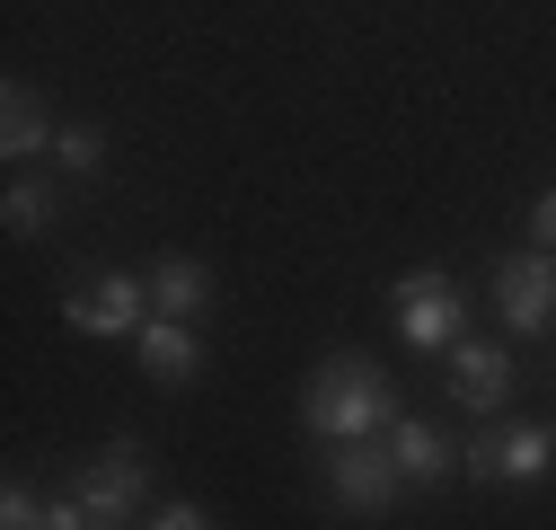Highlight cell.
Here are the masks:
<instances>
[{
	"mask_svg": "<svg viewBox=\"0 0 556 530\" xmlns=\"http://www.w3.org/2000/svg\"><path fill=\"white\" fill-rule=\"evenodd\" d=\"M89 530H124V521H89Z\"/></svg>",
	"mask_w": 556,
	"mask_h": 530,
	"instance_id": "d6986e66",
	"label": "cell"
},
{
	"mask_svg": "<svg viewBox=\"0 0 556 530\" xmlns=\"http://www.w3.org/2000/svg\"><path fill=\"white\" fill-rule=\"evenodd\" d=\"M72 495L89 504V521H124L132 504L151 495V451H142V442H106V451H89L80 478H72Z\"/></svg>",
	"mask_w": 556,
	"mask_h": 530,
	"instance_id": "8992f818",
	"label": "cell"
},
{
	"mask_svg": "<svg viewBox=\"0 0 556 530\" xmlns=\"http://www.w3.org/2000/svg\"><path fill=\"white\" fill-rule=\"evenodd\" d=\"M53 168H62V177H98V168H106V132H98L89 115H62V132H53Z\"/></svg>",
	"mask_w": 556,
	"mask_h": 530,
	"instance_id": "5bb4252c",
	"label": "cell"
},
{
	"mask_svg": "<svg viewBox=\"0 0 556 530\" xmlns=\"http://www.w3.org/2000/svg\"><path fill=\"white\" fill-rule=\"evenodd\" d=\"M451 398H459L477 425H495L504 398H513V354H504L495 337H459V345H451Z\"/></svg>",
	"mask_w": 556,
	"mask_h": 530,
	"instance_id": "ba28073f",
	"label": "cell"
},
{
	"mask_svg": "<svg viewBox=\"0 0 556 530\" xmlns=\"http://www.w3.org/2000/svg\"><path fill=\"white\" fill-rule=\"evenodd\" d=\"M389 318H397V337L415 354H451L468 337V301H459V283L442 275V265H415V275L389 292Z\"/></svg>",
	"mask_w": 556,
	"mask_h": 530,
	"instance_id": "277c9868",
	"label": "cell"
},
{
	"mask_svg": "<svg viewBox=\"0 0 556 530\" xmlns=\"http://www.w3.org/2000/svg\"><path fill=\"white\" fill-rule=\"evenodd\" d=\"M530 248H547V256H556V177L530 194Z\"/></svg>",
	"mask_w": 556,
	"mask_h": 530,
	"instance_id": "2e32d148",
	"label": "cell"
},
{
	"mask_svg": "<svg viewBox=\"0 0 556 530\" xmlns=\"http://www.w3.org/2000/svg\"><path fill=\"white\" fill-rule=\"evenodd\" d=\"M36 530H89V504L62 487V495H45V521H36Z\"/></svg>",
	"mask_w": 556,
	"mask_h": 530,
	"instance_id": "e0dca14e",
	"label": "cell"
},
{
	"mask_svg": "<svg viewBox=\"0 0 556 530\" xmlns=\"http://www.w3.org/2000/svg\"><path fill=\"white\" fill-rule=\"evenodd\" d=\"M301 425H309L318 451H327V442H389L397 389H389V371H380L371 354H327V363L301 380Z\"/></svg>",
	"mask_w": 556,
	"mask_h": 530,
	"instance_id": "6da1fadb",
	"label": "cell"
},
{
	"mask_svg": "<svg viewBox=\"0 0 556 530\" xmlns=\"http://www.w3.org/2000/svg\"><path fill=\"white\" fill-rule=\"evenodd\" d=\"M151 310H160V318L203 327V310H213V265H203V256H186V248L151 256Z\"/></svg>",
	"mask_w": 556,
	"mask_h": 530,
	"instance_id": "8fae6325",
	"label": "cell"
},
{
	"mask_svg": "<svg viewBox=\"0 0 556 530\" xmlns=\"http://www.w3.org/2000/svg\"><path fill=\"white\" fill-rule=\"evenodd\" d=\"M151 530H222V521L203 513V504H160V513H151Z\"/></svg>",
	"mask_w": 556,
	"mask_h": 530,
	"instance_id": "ac0fdd59",
	"label": "cell"
},
{
	"mask_svg": "<svg viewBox=\"0 0 556 530\" xmlns=\"http://www.w3.org/2000/svg\"><path fill=\"white\" fill-rule=\"evenodd\" d=\"M53 132H62V115H53L27 80L0 89V160H10V168H27L36 151H53Z\"/></svg>",
	"mask_w": 556,
	"mask_h": 530,
	"instance_id": "7c38bea8",
	"label": "cell"
},
{
	"mask_svg": "<svg viewBox=\"0 0 556 530\" xmlns=\"http://www.w3.org/2000/svg\"><path fill=\"white\" fill-rule=\"evenodd\" d=\"M45 521V495L36 487H10V495H0V530H36Z\"/></svg>",
	"mask_w": 556,
	"mask_h": 530,
	"instance_id": "9a60e30c",
	"label": "cell"
},
{
	"mask_svg": "<svg viewBox=\"0 0 556 530\" xmlns=\"http://www.w3.org/2000/svg\"><path fill=\"white\" fill-rule=\"evenodd\" d=\"M0 222H10V239H45L62 222V194L45 177H10V194H0Z\"/></svg>",
	"mask_w": 556,
	"mask_h": 530,
	"instance_id": "4fadbf2b",
	"label": "cell"
},
{
	"mask_svg": "<svg viewBox=\"0 0 556 530\" xmlns=\"http://www.w3.org/2000/svg\"><path fill=\"white\" fill-rule=\"evenodd\" d=\"M495 310L513 337H547V318H556V256L547 248H513L495 265Z\"/></svg>",
	"mask_w": 556,
	"mask_h": 530,
	"instance_id": "52a82bcc",
	"label": "cell"
},
{
	"mask_svg": "<svg viewBox=\"0 0 556 530\" xmlns=\"http://www.w3.org/2000/svg\"><path fill=\"white\" fill-rule=\"evenodd\" d=\"M132 354H142V371H151L160 389H194V380H203V363H213L203 327H186V318H160V310H151V327H142V337H132Z\"/></svg>",
	"mask_w": 556,
	"mask_h": 530,
	"instance_id": "9c48e42d",
	"label": "cell"
},
{
	"mask_svg": "<svg viewBox=\"0 0 556 530\" xmlns=\"http://www.w3.org/2000/svg\"><path fill=\"white\" fill-rule=\"evenodd\" d=\"M62 327L72 337H142L151 327V275H98L80 292H62Z\"/></svg>",
	"mask_w": 556,
	"mask_h": 530,
	"instance_id": "5b68a950",
	"label": "cell"
},
{
	"mask_svg": "<svg viewBox=\"0 0 556 530\" xmlns=\"http://www.w3.org/2000/svg\"><path fill=\"white\" fill-rule=\"evenodd\" d=\"M468 478L477 487H504V495H530V487H547L556 478V416L547 425H485L477 442H468Z\"/></svg>",
	"mask_w": 556,
	"mask_h": 530,
	"instance_id": "7a4b0ae2",
	"label": "cell"
},
{
	"mask_svg": "<svg viewBox=\"0 0 556 530\" xmlns=\"http://www.w3.org/2000/svg\"><path fill=\"white\" fill-rule=\"evenodd\" d=\"M389 459H397L406 495H442V487H451V469H459L451 433H442V425H425V416H397V425H389Z\"/></svg>",
	"mask_w": 556,
	"mask_h": 530,
	"instance_id": "30bf717a",
	"label": "cell"
},
{
	"mask_svg": "<svg viewBox=\"0 0 556 530\" xmlns=\"http://www.w3.org/2000/svg\"><path fill=\"white\" fill-rule=\"evenodd\" d=\"M318 487H327V504H336V513H354V521H380V513L406 495V478H397L389 442H327Z\"/></svg>",
	"mask_w": 556,
	"mask_h": 530,
	"instance_id": "3957f363",
	"label": "cell"
}]
</instances>
